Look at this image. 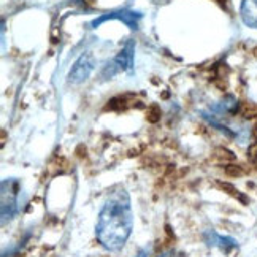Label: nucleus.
I'll return each mask as SVG.
<instances>
[{
  "label": "nucleus",
  "instance_id": "nucleus-1",
  "mask_svg": "<svg viewBox=\"0 0 257 257\" xmlns=\"http://www.w3.org/2000/svg\"><path fill=\"white\" fill-rule=\"evenodd\" d=\"M134 230L131 195L122 184L111 187L98 213L95 236L106 251L119 252Z\"/></svg>",
  "mask_w": 257,
  "mask_h": 257
},
{
  "label": "nucleus",
  "instance_id": "nucleus-2",
  "mask_svg": "<svg viewBox=\"0 0 257 257\" xmlns=\"http://www.w3.org/2000/svg\"><path fill=\"white\" fill-rule=\"evenodd\" d=\"M19 194H21V183L16 178H7L2 181V225L15 219L19 213Z\"/></svg>",
  "mask_w": 257,
  "mask_h": 257
},
{
  "label": "nucleus",
  "instance_id": "nucleus-3",
  "mask_svg": "<svg viewBox=\"0 0 257 257\" xmlns=\"http://www.w3.org/2000/svg\"><path fill=\"white\" fill-rule=\"evenodd\" d=\"M143 18L142 12H135V10H114V12H108L105 15H100L98 18H95L91 23L92 29H97L98 26H102L106 21H111V19H116V21H122L128 29L132 31H137L138 29V21Z\"/></svg>",
  "mask_w": 257,
  "mask_h": 257
},
{
  "label": "nucleus",
  "instance_id": "nucleus-4",
  "mask_svg": "<svg viewBox=\"0 0 257 257\" xmlns=\"http://www.w3.org/2000/svg\"><path fill=\"white\" fill-rule=\"evenodd\" d=\"M95 68V57L92 53H83L76 59L70 73H68V83L72 84H81L84 83Z\"/></svg>",
  "mask_w": 257,
  "mask_h": 257
},
{
  "label": "nucleus",
  "instance_id": "nucleus-5",
  "mask_svg": "<svg viewBox=\"0 0 257 257\" xmlns=\"http://www.w3.org/2000/svg\"><path fill=\"white\" fill-rule=\"evenodd\" d=\"M203 240L206 243V246H210V248H216L219 249L225 254H230L233 249L238 248V241L232 236H224V235H219L214 230H205L203 232Z\"/></svg>",
  "mask_w": 257,
  "mask_h": 257
},
{
  "label": "nucleus",
  "instance_id": "nucleus-6",
  "mask_svg": "<svg viewBox=\"0 0 257 257\" xmlns=\"http://www.w3.org/2000/svg\"><path fill=\"white\" fill-rule=\"evenodd\" d=\"M134 49H135L134 42L128 40L125 43V46L119 51V54L114 57V61L117 62V65L121 67L122 72H127V73L134 72Z\"/></svg>",
  "mask_w": 257,
  "mask_h": 257
},
{
  "label": "nucleus",
  "instance_id": "nucleus-7",
  "mask_svg": "<svg viewBox=\"0 0 257 257\" xmlns=\"http://www.w3.org/2000/svg\"><path fill=\"white\" fill-rule=\"evenodd\" d=\"M240 16L248 27L257 29V0H243L240 5Z\"/></svg>",
  "mask_w": 257,
  "mask_h": 257
},
{
  "label": "nucleus",
  "instance_id": "nucleus-8",
  "mask_svg": "<svg viewBox=\"0 0 257 257\" xmlns=\"http://www.w3.org/2000/svg\"><path fill=\"white\" fill-rule=\"evenodd\" d=\"M202 117H203V119L206 121V122H208L211 127H214V128H217V131H219V132H222L225 137H229V138H235L236 135H235V132L233 131H230V128L229 127H227V125H224L222 122H219V121H217L216 119V117L213 116V114H208V113H202Z\"/></svg>",
  "mask_w": 257,
  "mask_h": 257
},
{
  "label": "nucleus",
  "instance_id": "nucleus-9",
  "mask_svg": "<svg viewBox=\"0 0 257 257\" xmlns=\"http://www.w3.org/2000/svg\"><path fill=\"white\" fill-rule=\"evenodd\" d=\"M121 67L117 65V62L114 61V59H111V61H108L103 68H102V72H100V78L105 81V80H111V78H114L117 73H121Z\"/></svg>",
  "mask_w": 257,
  "mask_h": 257
},
{
  "label": "nucleus",
  "instance_id": "nucleus-10",
  "mask_svg": "<svg viewBox=\"0 0 257 257\" xmlns=\"http://www.w3.org/2000/svg\"><path fill=\"white\" fill-rule=\"evenodd\" d=\"M214 154L219 157V159H222L224 162H232V161H235V154L230 151V150H227V148H216V151H214Z\"/></svg>",
  "mask_w": 257,
  "mask_h": 257
},
{
  "label": "nucleus",
  "instance_id": "nucleus-11",
  "mask_svg": "<svg viewBox=\"0 0 257 257\" xmlns=\"http://www.w3.org/2000/svg\"><path fill=\"white\" fill-rule=\"evenodd\" d=\"M148 121L150 122H157L161 119V108L157 105H151L150 108H148Z\"/></svg>",
  "mask_w": 257,
  "mask_h": 257
},
{
  "label": "nucleus",
  "instance_id": "nucleus-12",
  "mask_svg": "<svg viewBox=\"0 0 257 257\" xmlns=\"http://www.w3.org/2000/svg\"><path fill=\"white\" fill-rule=\"evenodd\" d=\"M240 113L246 117V119H249V117H255V116H257V106L252 105V103L244 105V106H241Z\"/></svg>",
  "mask_w": 257,
  "mask_h": 257
},
{
  "label": "nucleus",
  "instance_id": "nucleus-13",
  "mask_svg": "<svg viewBox=\"0 0 257 257\" xmlns=\"http://www.w3.org/2000/svg\"><path fill=\"white\" fill-rule=\"evenodd\" d=\"M225 173L229 175V176H241V175H244V170L241 169L240 165H227L225 167Z\"/></svg>",
  "mask_w": 257,
  "mask_h": 257
},
{
  "label": "nucleus",
  "instance_id": "nucleus-14",
  "mask_svg": "<svg viewBox=\"0 0 257 257\" xmlns=\"http://www.w3.org/2000/svg\"><path fill=\"white\" fill-rule=\"evenodd\" d=\"M248 159L251 162H257V138H255V140L248 148Z\"/></svg>",
  "mask_w": 257,
  "mask_h": 257
},
{
  "label": "nucleus",
  "instance_id": "nucleus-15",
  "mask_svg": "<svg viewBox=\"0 0 257 257\" xmlns=\"http://www.w3.org/2000/svg\"><path fill=\"white\" fill-rule=\"evenodd\" d=\"M137 257H167V255H165V254H159V255H153V254H151V249H148V248H146V249H143V251H142L140 254H138Z\"/></svg>",
  "mask_w": 257,
  "mask_h": 257
}]
</instances>
